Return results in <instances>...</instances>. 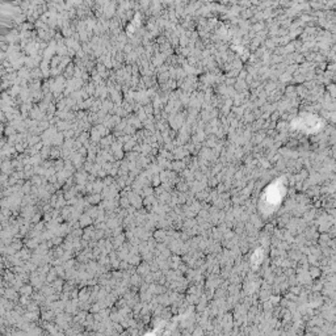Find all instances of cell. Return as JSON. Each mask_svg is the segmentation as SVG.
Segmentation results:
<instances>
[{"label": "cell", "instance_id": "7a4b0ae2", "mask_svg": "<svg viewBox=\"0 0 336 336\" xmlns=\"http://www.w3.org/2000/svg\"><path fill=\"white\" fill-rule=\"evenodd\" d=\"M20 91H21V90H20V88H18L17 85H15L13 88H12V90H9V93H11V97H13V96H16V93H18V92H20Z\"/></svg>", "mask_w": 336, "mask_h": 336}, {"label": "cell", "instance_id": "6da1fadb", "mask_svg": "<svg viewBox=\"0 0 336 336\" xmlns=\"http://www.w3.org/2000/svg\"><path fill=\"white\" fill-rule=\"evenodd\" d=\"M12 162L9 160V159H5V160H3L2 163H0V172L2 173H4V175H9L11 172H12Z\"/></svg>", "mask_w": 336, "mask_h": 336}]
</instances>
